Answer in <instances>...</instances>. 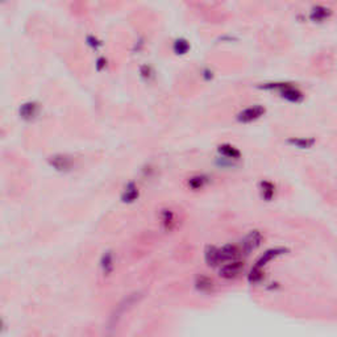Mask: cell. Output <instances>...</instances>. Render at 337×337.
<instances>
[{"mask_svg": "<svg viewBox=\"0 0 337 337\" xmlns=\"http://www.w3.org/2000/svg\"><path fill=\"white\" fill-rule=\"evenodd\" d=\"M259 87L262 90H268V91H275L281 98L290 103H301L305 99V94L302 92V90L291 83H265Z\"/></svg>", "mask_w": 337, "mask_h": 337, "instance_id": "obj_1", "label": "cell"}, {"mask_svg": "<svg viewBox=\"0 0 337 337\" xmlns=\"http://www.w3.org/2000/svg\"><path fill=\"white\" fill-rule=\"evenodd\" d=\"M333 10L324 4H316L310 10V20L315 24H324L332 19Z\"/></svg>", "mask_w": 337, "mask_h": 337, "instance_id": "obj_2", "label": "cell"}, {"mask_svg": "<svg viewBox=\"0 0 337 337\" xmlns=\"http://www.w3.org/2000/svg\"><path fill=\"white\" fill-rule=\"evenodd\" d=\"M265 107H262V105H250L248 108L242 109V111L237 115V121L242 123V124H248V123H252V121L261 119L262 116L265 115Z\"/></svg>", "mask_w": 337, "mask_h": 337, "instance_id": "obj_3", "label": "cell"}, {"mask_svg": "<svg viewBox=\"0 0 337 337\" xmlns=\"http://www.w3.org/2000/svg\"><path fill=\"white\" fill-rule=\"evenodd\" d=\"M244 272V262L239 259L226 262V265L220 269V277L224 279H235Z\"/></svg>", "mask_w": 337, "mask_h": 337, "instance_id": "obj_4", "label": "cell"}, {"mask_svg": "<svg viewBox=\"0 0 337 337\" xmlns=\"http://www.w3.org/2000/svg\"><path fill=\"white\" fill-rule=\"evenodd\" d=\"M262 239H264V237H262L259 231H252V232L246 236L245 239L242 240V252H245L246 254H249L250 252L255 250V249L261 245Z\"/></svg>", "mask_w": 337, "mask_h": 337, "instance_id": "obj_5", "label": "cell"}, {"mask_svg": "<svg viewBox=\"0 0 337 337\" xmlns=\"http://www.w3.org/2000/svg\"><path fill=\"white\" fill-rule=\"evenodd\" d=\"M49 164L52 165L57 171H61V173H66V171H70L72 167V161L71 158L67 157V156H63V154H57V156H53L49 160Z\"/></svg>", "mask_w": 337, "mask_h": 337, "instance_id": "obj_6", "label": "cell"}, {"mask_svg": "<svg viewBox=\"0 0 337 337\" xmlns=\"http://www.w3.org/2000/svg\"><path fill=\"white\" fill-rule=\"evenodd\" d=\"M287 250H286L285 248H273V249H269V250H266L265 253H264V255H261V258L257 261V264H255L254 268H258V269H262L264 266L268 265V262H270L272 259L277 258L278 255H282L283 253H286Z\"/></svg>", "mask_w": 337, "mask_h": 337, "instance_id": "obj_7", "label": "cell"}, {"mask_svg": "<svg viewBox=\"0 0 337 337\" xmlns=\"http://www.w3.org/2000/svg\"><path fill=\"white\" fill-rule=\"evenodd\" d=\"M220 259H221V264H226V262L233 261V259H237L240 254V250L237 249L236 245H226L223 248H220Z\"/></svg>", "mask_w": 337, "mask_h": 337, "instance_id": "obj_8", "label": "cell"}, {"mask_svg": "<svg viewBox=\"0 0 337 337\" xmlns=\"http://www.w3.org/2000/svg\"><path fill=\"white\" fill-rule=\"evenodd\" d=\"M204 258H206V262L208 266H212V268H215V266L221 265L219 248H215V246H208V248L206 249V253H204Z\"/></svg>", "mask_w": 337, "mask_h": 337, "instance_id": "obj_9", "label": "cell"}, {"mask_svg": "<svg viewBox=\"0 0 337 337\" xmlns=\"http://www.w3.org/2000/svg\"><path fill=\"white\" fill-rule=\"evenodd\" d=\"M287 142L291 146L298 147V149H310L315 145V138L312 137H291L288 138Z\"/></svg>", "mask_w": 337, "mask_h": 337, "instance_id": "obj_10", "label": "cell"}, {"mask_svg": "<svg viewBox=\"0 0 337 337\" xmlns=\"http://www.w3.org/2000/svg\"><path fill=\"white\" fill-rule=\"evenodd\" d=\"M219 153L221 154L224 158H227V160H239L240 156H241V153H240V151L237 147L232 146V145L229 144L220 145Z\"/></svg>", "mask_w": 337, "mask_h": 337, "instance_id": "obj_11", "label": "cell"}, {"mask_svg": "<svg viewBox=\"0 0 337 337\" xmlns=\"http://www.w3.org/2000/svg\"><path fill=\"white\" fill-rule=\"evenodd\" d=\"M195 287L200 292H210L213 290V281L206 275H199L195 281Z\"/></svg>", "mask_w": 337, "mask_h": 337, "instance_id": "obj_12", "label": "cell"}, {"mask_svg": "<svg viewBox=\"0 0 337 337\" xmlns=\"http://www.w3.org/2000/svg\"><path fill=\"white\" fill-rule=\"evenodd\" d=\"M114 254L112 252H105L102 255V259H100V268H102V272L104 273V275H109L114 270Z\"/></svg>", "mask_w": 337, "mask_h": 337, "instance_id": "obj_13", "label": "cell"}, {"mask_svg": "<svg viewBox=\"0 0 337 337\" xmlns=\"http://www.w3.org/2000/svg\"><path fill=\"white\" fill-rule=\"evenodd\" d=\"M137 198H138L137 187L134 186V183H129L127 187H125L121 199H123V202H125V203H133Z\"/></svg>", "mask_w": 337, "mask_h": 337, "instance_id": "obj_14", "label": "cell"}, {"mask_svg": "<svg viewBox=\"0 0 337 337\" xmlns=\"http://www.w3.org/2000/svg\"><path fill=\"white\" fill-rule=\"evenodd\" d=\"M161 221H162V226L166 231H171L175 224V216H174L173 211L170 210H164L161 212Z\"/></svg>", "mask_w": 337, "mask_h": 337, "instance_id": "obj_15", "label": "cell"}, {"mask_svg": "<svg viewBox=\"0 0 337 337\" xmlns=\"http://www.w3.org/2000/svg\"><path fill=\"white\" fill-rule=\"evenodd\" d=\"M275 193V187L272 182H268V180H264L261 182V195L265 200H270L274 197Z\"/></svg>", "mask_w": 337, "mask_h": 337, "instance_id": "obj_16", "label": "cell"}, {"mask_svg": "<svg viewBox=\"0 0 337 337\" xmlns=\"http://www.w3.org/2000/svg\"><path fill=\"white\" fill-rule=\"evenodd\" d=\"M37 114V105L34 103H28V104H24L20 109V115L23 116L24 119H33Z\"/></svg>", "mask_w": 337, "mask_h": 337, "instance_id": "obj_17", "label": "cell"}, {"mask_svg": "<svg viewBox=\"0 0 337 337\" xmlns=\"http://www.w3.org/2000/svg\"><path fill=\"white\" fill-rule=\"evenodd\" d=\"M207 183V178L203 175H197V177L190 178L189 180V186L193 189V190H200L202 187H204V184Z\"/></svg>", "mask_w": 337, "mask_h": 337, "instance_id": "obj_18", "label": "cell"}, {"mask_svg": "<svg viewBox=\"0 0 337 337\" xmlns=\"http://www.w3.org/2000/svg\"><path fill=\"white\" fill-rule=\"evenodd\" d=\"M189 49H190V45H189L186 40H178L174 44V52L177 53V54H186Z\"/></svg>", "mask_w": 337, "mask_h": 337, "instance_id": "obj_19", "label": "cell"}]
</instances>
